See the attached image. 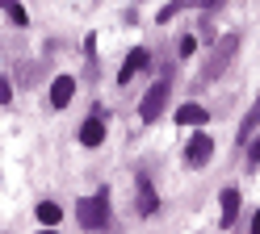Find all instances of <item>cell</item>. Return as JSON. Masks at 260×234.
Instances as JSON below:
<instances>
[{
	"mask_svg": "<svg viewBox=\"0 0 260 234\" xmlns=\"http://www.w3.org/2000/svg\"><path fill=\"white\" fill-rule=\"evenodd\" d=\"M76 217H80V226L92 230V234H96V230H105V226H109V188L92 192V197H80Z\"/></svg>",
	"mask_w": 260,
	"mask_h": 234,
	"instance_id": "obj_1",
	"label": "cell"
},
{
	"mask_svg": "<svg viewBox=\"0 0 260 234\" xmlns=\"http://www.w3.org/2000/svg\"><path fill=\"white\" fill-rule=\"evenodd\" d=\"M235 50H239V33H222L218 38V46L210 50V59H206V67H202V84H214L226 67H231V59H235Z\"/></svg>",
	"mask_w": 260,
	"mask_h": 234,
	"instance_id": "obj_2",
	"label": "cell"
},
{
	"mask_svg": "<svg viewBox=\"0 0 260 234\" xmlns=\"http://www.w3.org/2000/svg\"><path fill=\"white\" fill-rule=\"evenodd\" d=\"M168 96H172V84H168V80H159V84H151V88H147V96L139 100V117H143V122H155V117L164 113V105H168Z\"/></svg>",
	"mask_w": 260,
	"mask_h": 234,
	"instance_id": "obj_3",
	"label": "cell"
},
{
	"mask_svg": "<svg viewBox=\"0 0 260 234\" xmlns=\"http://www.w3.org/2000/svg\"><path fill=\"white\" fill-rule=\"evenodd\" d=\"M210 155H214V142H210V134H193L189 146H185V163H189V167H206Z\"/></svg>",
	"mask_w": 260,
	"mask_h": 234,
	"instance_id": "obj_4",
	"label": "cell"
},
{
	"mask_svg": "<svg viewBox=\"0 0 260 234\" xmlns=\"http://www.w3.org/2000/svg\"><path fill=\"white\" fill-rule=\"evenodd\" d=\"M147 67H151V55H147V50H143V46H135V50H130V55H126V63H122V71H118V84L126 88V84L135 80L139 71H147Z\"/></svg>",
	"mask_w": 260,
	"mask_h": 234,
	"instance_id": "obj_5",
	"label": "cell"
},
{
	"mask_svg": "<svg viewBox=\"0 0 260 234\" xmlns=\"http://www.w3.org/2000/svg\"><path fill=\"white\" fill-rule=\"evenodd\" d=\"M218 222H222V230H231L239 222V188H231V184H226L222 197H218Z\"/></svg>",
	"mask_w": 260,
	"mask_h": 234,
	"instance_id": "obj_6",
	"label": "cell"
},
{
	"mask_svg": "<svg viewBox=\"0 0 260 234\" xmlns=\"http://www.w3.org/2000/svg\"><path fill=\"white\" fill-rule=\"evenodd\" d=\"M72 96H76V80H72V75H59V80L51 84V105H55V109H68Z\"/></svg>",
	"mask_w": 260,
	"mask_h": 234,
	"instance_id": "obj_7",
	"label": "cell"
},
{
	"mask_svg": "<svg viewBox=\"0 0 260 234\" xmlns=\"http://www.w3.org/2000/svg\"><path fill=\"white\" fill-rule=\"evenodd\" d=\"M80 142H84L88 150L105 142V122H101V117H88V122H84V126H80Z\"/></svg>",
	"mask_w": 260,
	"mask_h": 234,
	"instance_id": "obj_8",
	"label": "cell"
},
{
	"mask_svg": "<svg viewBox=\"0 0 260 234\" xmlns=\"http://www.w3.org/2000/svg\"><path fill=\"white\" fill-rule=\"evenodd\" d=\"M210 122V113L202 105H193V100H185L181 109H176V126H206Z\"/></svg>",
	"mask_w": 260,
	"mask_h": 234,
	"instance_id": "obj_9",
	"label": "cell"
},
{
	"mask_svg": "<svg viewBox=\"0 0 260 234\" xmlns=\"http://www.w3.org/2000/svg\"><path fill=\"white\" fill-rule=\"evenodd\" d=\"M155 209H159V197L151 192V184H147V176H139V213H147V217H151Z\"/></svg>",
	"mask_w": 260,
	"mask_h": 234,
	"instance_id": "obj_10",
	"label": "cell"
},
{
	"mask_svg": "<svg viewBox=\"0 0 260 234\" xmlns=\"http://www.w3.org/2000/svg\"><path fill=\"white\" fill-rule=\"evenodd\" d=\"M0 9L9 13V21H13V25H29V13H25L21 0H0Z\"/></svg>",
	"mask_w": 260,
	"mask_h": 234,
	"instance_id": "obj_11",
	"label": "cell"
},
{
	"mask_svg": "<svg viewBox=\"0 0 260 234\" xmlns=\"http://www.w3.org/2000/svg\"><path fill=\"white\" fill-rule=\"evenodd\" d=\"M59 217H63V213H59L55 201H42V205H38V222H42V226H59Z\"/></svg>",
	"mask_w": 260,
	"mask_h": 234,
	"instance_id": "obj_12",
	"label": "cell"
},
{
	"mask_svg": "<svg viewBox=\"0 0 260 234\" xmlns=\"http://www.w3.org/2000/svg\"><path fill=\"white\" fill-rule=\"evenodd\" d=\"M256 122H260V100H256V105L248 109V117H243V126H239V138H248V134L256 130Z\"/></svg>",
	"mask_w": 260,
	"mask_h": 234,
	"instance_id": "obj_13",
	"label": "cell"
},
{
	"mask_svg": "<svg viewBox=\"0 0 260 234\" xmlns=\"http://www.w3.org/2000/svg\"><path fill=\"white\" fill-rule=\"evenodd\" d=\"M176 50H181V55L189 59V55H193V50H198V38H193V33H185V38H181V42H176Z\"/></svg>",
	"mask_w": 260,
	"mask_h": 234,
	"instance_id": "obj_14",
	"label": "cell"
},
{
	"mask_svg": "<svg viewBox=\"0 0 260 234\" xmlns=\"http://www.w3.org/2000/svg\"><path fill=\"white\" fill-rule=\"evenodd\" d=\"M9 100H13V80L0 75V105H9Z\"/></svg>",
	"mask_w": 260,
	"mask_h": 234,
	"instance_id": "obj_15",
	"label": "cell"
},
{
	"mask_svg": "<svg viewBox=\"0 0 260 234\" xmlns=\"http://www.w3.org/2000/svg\"><path fill=\"white\" fill-rule=\"evenodd\" d=\"M248 167H252V172H256V167H260V138L248 146Z\"/></svg>",
	"mask_w": 260,
	"mask_h": 234,
	"instance_id": "obj_16",
	"label": "cell"
},
{
	"mask_svg": "<svg viewBox=\"0 0 260 234\" xmlns=\"http://www.w3.org/2000/svg\"><path fill=\"white\" fill-rule=\"evenodd\" d=\"M252 234H260V209H256V222H252Z\"/></svg>",
	"mask_w": 260,
	"mask_h": 234,
	"instance_id": "obj_17",
	"label": "cell"
},
{
	"mask_svg": "<svg viewBox=\"0 0 260 234\" xmlns=\"http://www.w3.org/2000/svg\"><path fill=\"white\" fill-rule=\"evenodd\" d=\"M42 234H59V230H55V226H46V230H42Z\"/></svg>",
	"mask_w": 260,
	"mask_h": 234,
	"instance_id": "obj_18",
	"label": "cell"
}]
</instances>
